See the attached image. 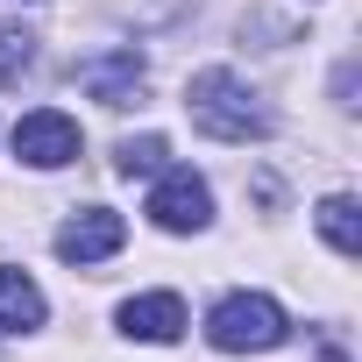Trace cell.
Instances as JSON below:
<instances>
[{
  "mask_svg": "<svg viewBox=\"0 0 362 362\" xmlns=\"http://www.w3.org/2000/svg\"><path fill=\"white\" fill-rule=\"evenodd\" d=\"M185 114H192V128L214 135V142H263V135L277 128L270 107H263L235 71H221V64L192 71V86H185Z\"/></svg>",
  "mask_w": 362,
  "mask_h": 362,
  "instance_id": "1",
  "label": "cell"
},
{
  "mask_svg": "<svg viewBox=\"0 0 362 362\" xmlns=\"http://www.w3.org/2000/svg\"><path fill=\"white\" fill-rule=\"evenodd\" d=\"M284 334H291V320L270 291H228L206 313V341L221 355H270V348H284Z\"/></svg>",
  "mask_w": 362,
  "mask_h": 362,
  "instance_id": "2",
  "label": "cell"
},
{
  "mask_svg": "<svg viewBox=\"0 0 362 362\" xmlns=\"http://www.w3.org/2000/svg\"><path fill=\"white\" fill-rule=\"evenodd\" d=\"M149 221L163 235H199L214 221V192H206V177L185 170V163H163L156 170V192H149Z\"/></svg>",
  "mask_w": 362,
  "mask_h": 362,
  "instance_id": "3",
  "label": "cell"
},
{
  "mask_svg": "<svg viewBox=\"0 0 362 362\" xmlns=\"http://www.w3.org/2000/svg\"><path fill=\"white\" fill-rule=\"evenodd\" d=\"M78 121L64 114V107H36V114H22L15 121V156L29 163V170H64L71 156H78Z\"/></svg>",
  "mask_w": 362,
  "mask_h": 362,
  "instance_id": "4",
  "label": "cell"
},
{
  "mask_svg": "<svg viewBox=\"0 0 362 362\" xmlns=\"http://www.w3.org/2000/svg\"><path fill=\"white\" fill-rule=\"evenodd\" d=\"M121 242H128V221H121L114 206H86V214H71V221L57 228V256L78 263V270H86V263H107Z\"/></svg>",
  "mask_w": 362,
  "mask_h": 362,
  "instance_id": "5",
  "label": "cell"
},
{
  "mask_svg": "<svg viewBox=\"0 0 362 362\" xmlns=\"http://www.w3.org/2000/svg\"><path fill=\"white\" fill-rule=\"evenodd\" d=\"M142 71H149V64H142V50H135V43H121V50L86 57V64H78V86H86L100 107H128V100L142 93Z\"/></svg>",
  "mask_w": 362,
  "mask_h": 362,
  "instance_id": "6",
  "label": "cell"
},
{
  "mask_svg": "<svg viewBox=\"0 0 362 362\" xmlns=\"http://www.w3.org/2000/svg\"><path fill=\"white\" fill-rule=\"evenodd\" d=\"M114 320H121L128 341H156V348H163V341L185 334V298H177V291H142V298H128Z\"/></svg>",
  "mask_w": 362,
  "mask_h": 362,
  "instance_id": "7",
  "label": "cell"
},
{
  "mask_svg": "<svg viewBox=\"0 0 362 362\" xmlns=\"http://www.w3.org/2000/svg\"><path fill=\"white\" fill-rule=\"evenodd\" d=\"M43 313L50 305L29 270H0V334H29V327H43Z\"/></svg>",
  "mask_w": 362,
  "mask_h": 362,
  "instance_id": "8",
  "label": "cell"
},
{
  "mask_svg": "<svg viewBox=\"0 0 362 362\" xmlns=\"http://www.w3.org/2000/svg\"><path fill=\"white\" fill-rule=\"evenodd\" d=\"M320 235H327V249L334 256H362V214H355V199L348 192H334V199H320Z\"/></svg>",
  "mask_w": 362,
  "mask_h": 362,
  "instance_id": "9",
  "label": "cell"
},
{
  "mask_svg": "<svg viewBox=\"0 0 362 362\" xmlns=\"http://www.w3.org/2000/svg\"><path fill=\"white\" fill-rule=\"evenodd\" d=\"M163 156H170V142H163V135H128V142L114 149V170H121V177H156V170H163Z\"/></svg>",
  "mask_w": 362,
  "mask_h": 362,
  "instance_id": "10",
  "label": "cell"
},
{
  "mask_svg": "<svg viewBox=\"0 0 362 362\" xmlns=\"http://www.w3.org/2000/svg\"><path fill=\"white\" fill-rule=\"evenodd\" d=\"M29 64H36V36L22 22H0V86H15Z\"/></svg>",
  "mask_w": 362,
  "mask_h": 362,
  "instance_id": "11",
  "label": "cell"
}]
</instances>
